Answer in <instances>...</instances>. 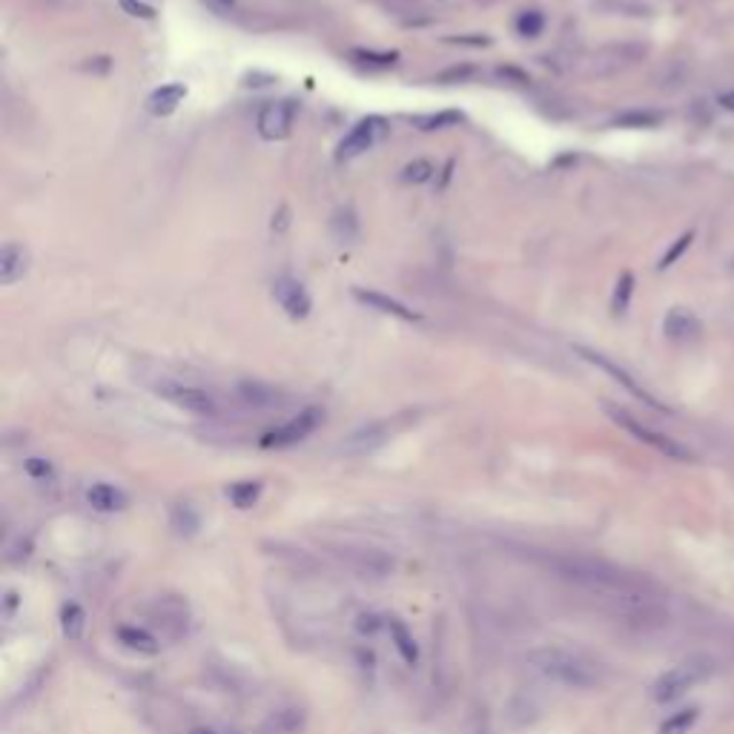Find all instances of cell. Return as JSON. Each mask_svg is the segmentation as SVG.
<instances>
[{
    "label": "cell",
    "instance_id": "cell-7",
    "mask_svg": "<svg viewBox=\"0 0 734 734\" xmlns=\"http://www.w3.org/2000/svg\"><path fill=\"white\" fill-rule=\"evenodd\" d=\"M574 350H577V353H580V356H582L585 362H591V364H594V367H599V371H603V373H608L611 379H614L617 385H622V387H626V390H629V394H631L634 399H640L643 405L654 408V410H663V413H668V408L663 405V402H660L657 396H652V394H648V390H645V387H643V385L637 382V379H634V376H631L629 371H622V367H620L617 362H611L608 356H603V353H597V350H591V347H582V345H577V347H574Z\"/></svg>",
    "mask_w": 734,
    "mask_h": 734
},
{
    "label": "cell",
    "instance_id": "cell-3",
    "mask_svg": "<svg viewBox=\"0 0 734 734\" xmlns=\"http://www.w3.org/2000/svg\"><path fill=\"white\" fill-rule=\"evenodd\" d=\"M603 410L622 427V431H629L634 439H640L643 445L654 448L657 454H663V457H668V459H677V462H694V459H697L691 448H686L683 442H677V439H671V436H666V433L654 431V427L643 425V422L637 419V416H631L626 408H617V405H611V402H605Z\"/></svg>",
    "mask_w": 734,
    "mask_h": 734
},
{
    "label": "cell",
    "instance_id": "cell-26",
    "mask_svg": "<svg viewBox=\"0 0 734 734\" xmlns=\"http://www.w3.org/2000/svg\"><path fill=\"white\" fill-rule=\"evenodd\" d=\"M691 241H694V230H686V232H683V236L663 253V259H660V270H668L671 264L680 262L683 255H686V250L691 247Z\"/></svg>",
    "mask_w": 734,
    "mask_h": 734
},
{
    "label": "cell",
    "instance_id": "cell-27",
    "mask_svg": "<svg viewBox=\"0 0 734 734\" xmlns=\"http://www.w3.org/2000/svg\"><path fill=\"white\" fill-rule=\"evenodd\" d=\"M436 173V167L431 161H425V158H416V161H410L405 169H402V181H408V184H425V181H431Z\"/></svg>",
    "mask_w": 734,
    "mask_h": 734
},
{
    "label": "cell",
    "instance_id": "cell-5",
    "mask_svg": "<svg viewBox=\"0 0 734 734\" xmlns=\"http://www.w3.org/2000/svg\"><path fill=\"white\" fill-rule=\"evenodd\" d=\"M319 425H322V410L319 408H304L301 413H296L285 425H278V427H273L270 433H264L262 448H267V450L293 448V445L304 442V439H308Z\"/></svg>",
    "mask_w": 734,
    "mask_h": 734
},
{
    "label": "cell",
    "instance_id": "cell-9",
    "mask_svg": "<svg viewBox=\"0 0 734 734\" xmlns=\"http://www.w3.org/2000/svg\"><path fill=\"white\" fill-rule=\"evenodd\" d=\"M299 115V104L293 98H285V101H273L262 109L259 115V132L267 141H285L290 138L293 124H296Z\"/></svg>",
    "mask_w": 734,
    "mask_h": 734
},
{
    "label": "cell",
    "instance_id": "cell-18",
    "mask_svg": "<svg viewBox=\"0 0 734 734\" xmlns=\"http://www.w3.org/2000/svg\"><path fill=\"white\" fill-rule=\"evenodd\" d=\"M115 634H118V643L136 654H158V648H161V643H158L150 631L138 629V626H121Z\"/></svg>",
    "mask_w": 734,
    "mask_h": 734
},
{
    "label": "cell",
    "instance_id": "cell-8",
    "mask_svg": "<svg viewBox=\"0 0 734 734\" xmlns=\"http://www.w3.org/2000/svg\"><path fill=\"white\" fill-rule=\"evenodd\" d=\"M387 136V121L379 118V115H371V118H362L356 127H353L345 138L339 144V152L336 158L339 161H353V158L364 155L367 150H373V146Z\"/></svg>",
    "mask_w": 734,
    "mask_h": 734
},
{
    "label": "cell",
    "instance_id": "cell-12",
    "mask_svg": "<svg viewBox=\"0 0 734 734\" xmlns=\"http://www.w3.org/2000/svg\"><path fill=\"white\" fill-rule=\"evenodd\" d=\"M663 333H666V339H671V341H694V339H700V333H703V324H700V319H697V316L691 313V310H686V308H671L668 313H666V319H663Z\"/></svg>",
    "mask_w": 734,
    "mask_h": 734
},
{
    "label": "cell",
    "instance_id": "cell-33",
    "mask_svg": "<svg viewBox=\"0 0 734 734\" xmlns=\"http://www.w3.org/2000/svg\"><path fill=\"white\" fill-rule=\"evenodd\" d=\"M720 106L729 109V113H734V90L726 92V95H720Z\"/></svg>",
    "mask_w": 734,
    "mask_h": 734
},
{
    "label": "cell",
    "instance_id": "cell-28",
    "mask_svg": "<svg viewBox=\"0 0 734 734\" xmlns=\"http://www.w3.org/2000/svg\"><path fill=\"white\" fill-rule=\"evenodd\" d=\"M545 29V18H543V12H522V15L517 18V32L525 35V38H536V35H543Z\"/></svg>",
    "mask_w": 734,
    "mask_h": 734
},
{
    "label": "cell",
    "instance_id": "cell-19",
    "mask_svg": "<svg viewBox=\"0 0 734 734\" xmlns=\"http://www.w3.org/2000/svg\"><path fill=\"white\" fill-rule=\"evenodd\" d=\"M387 631H390V640H394V645H396V652L402 654V660H405L408 666L419 663V645H416L413 634L408 631L405 622L396 620V617H390L387 620Z\"/></svg>",
    "mask_w": 734,
    "mask_h": 734
},
{
    "label": "cell",
    "instance_id": "cell-6",
    "mask_svg": "<svg viewBox=\"0 0 734 734\" xmlns=\"http://www.w3.org/2000/svg\"><path fill=\"white\" fill-rule=\"evenodd\" d=\"M155 394L164 396L167 402H173L176 408L190 410L195 416H215L218 413L215 399L207 394V390L195 387V385L176 382V379H161V382L155 385Z\"/></svg>",
    "mask_w": 734,
    "mask_h": 734
},
{
    "label": "cell",
    "instance_id": "cell-15",
    "mask_svg": "<svg viewBox=\"0 0 734 734\" xmlns=\"http://www.w3.org/2000/svg\"><path fill=\"white\" fill-rule=\"evenodd\" d=\"M308 714L299 706H285L262 723V734H301Z\"/></svg>",
    "mask_w": 734,
    "mask_h": 734
},
{
    "label": "cell",
    "instance_id": "cell-1",
    "mask_svg": "<svg viewBox=\"0 0 734 734\" xmlns=\"http://www.w3.org/2000/svg\"><path fill=\"white\" fill-rule=\"evenodd\" d=\"M545 562L559 580H566L574 589L591 594L599 603L614 608L617 614H626L634 620L657 614V597L652 591V585L629 571L611 566V562L591 559V557H571V554H554Z\"/></svg>",
    "mask_w": 734,
    "mask_h": 734
},
{
    "label": "cell",
    "instance_id": "cell-23",
    "mask_svg": "<svg viewBox=\"0 0 734 734\" xmlns=\"http://www.w3.org/2000/svg\"><path fill=\"white\" fill-rule=\"evenodd\" d=\"M227 496H230V503L236 505V508H253L255 503H259V496H262V482H253V480H247V482H236L227 491Z\"/></svg>",
    "mask_w": 734,
    "mask_h": 734
},
{
    "label": "cell",
    "instance_id": "cell-13",
    "mask_svg": "<svg viewBox=\"0 0 734 734\" xmlns=\"http://www.w3.org/2000/svg\"><path fill=\"white\" fill-rule=\"evenodd\" d=\"M29 270V250L18 241H6L0 250V285H15Z\"/></svg>",
    "mask_w": 734,
    "mask_h": 734
},
{
    "label": "cell",
    "instance_id": "cell-20",
    "mask_svg": "<svg viewBox=\"0 0 734 734\" xmlns=\"http://www.w3.org/2000/svg\"><path fill=\"white\" fill-rule=\"evenodd\" d=\"M238 396L253 408H273L278 402V390L264 382H255V379H244V382H238Z\"/></svg>",
    "mask_w": 734,
    "mask_h": 734
},
{
    "label": "cell",
    "instance_id": "cell-32",
    "mask_svg": "<svg viewBox=\"0 0 734 734\" xmlns=\"http://www.w3.org/2000/svg\"><path fill=\"white\" fill-rule=\"evenodd\" d=\"M27 471L32 476H38V480H46V476H52V465H49L46 459L32 457V459H27Z\"/></svg>",
    "mask_w": 734,
    "mask_h": 734
},
{
    "label": "cell",
    "instance_id": "cell-4",
    "mask_svg": "<svg viewBox=\"0 0 734 734\" xmlns=\"http://www.w3.org/2000/svg\"><path fill=\"white\" fill-rule=\"evenodd\" d=\"M708 675H712V663L703 657H697V660H686V663H680L675 668H668L663 671L657 680H654V686H652V700L654 703H671V700H677V697H683L689 689H694L697 683H703Z\"/></svg>",
    "mask_w": 734,
    "mask_h": 734
},
{
    "label": "cell",
    "instance_id": "cell-24",
    "mask_svg": "<svg viewBox=\"0 0 734 734\" xmlns=\"http://www.w3.org/2000/svg\"><path fill=\"white\" fill-rule=\"evenodd\" d=\"M617 127H626V129H652L657 124H663V115L660 113H645V109H634V113H626L614 121Z\"/></svg>",
    "mask_w": 734,
    "mask_h": 734
},
{
    "label": "cell",
    "instance_id": "cell-17",
    "mask_svg": "<svg viewBox=\"0 0 734 734\" xmlns=\"http://www.w3.org/2000/svg\"><path fill=\"white\" fill-rule=\"evenodd\" d=\"M87 503L101 511V513H115V511H124L127 508V494L121 491L115 485H106V482H95L90 491H87Z\"/></svg>",
    "mask_w": 734,
    "mask_h": 734
},
{
    "label": "cell",
    "instance_id": "cell-29",
    "mask_svg": "<svg viewBox=\"0 0 734 734\" xmlns=\"http://www.w3.org/2000/svg\"><path fill=\"white\" fill-rule=\"evenodd\" d=\"M462 115L459 113H439V115H431V118H419L422 129H442V127H454L459 124Z\"/></svg>",
    "mask_w": 734,
    "mask_h": 734
},
{
    "label": "cell",
    "instance_id": "cell-22",
    "mask_svg": "<svg viewBox=\"0 0 734 734\" xmlns=\"http://www.w3.org/2000/svg\"><path fill=\"white\" fill-rule=\"evenodd\" d=\"M700 720V712H697L694 706L689 708H680L671 717L663 720V726H660V734H689L694 729V723Z\"/></svg>",
    "mask_w": 734,
    "mask_h": 734
},
{
    "label": "cell",
    "instance_id": "cell-25",
    "mask_svg": "<svg viewBox=\"0 0 734 734\" xmlns=\"http://www.w3.org/2000/svg\"><path fill=\"white\" fill-rule=\"evenodd\" d=\"M631 296H634V273H622L620 281H617V290H614V299H611V310H614V316H622L629 310V304H631Z\"/></svg>",
    "mask_w": 734,
    "mask_h": 734
},
{
    "label": "cell",
    "instance_id": "cell-11",
    "mask_svg": "<svg viewBox=\"0 0 734 734\" xmlns=\"http://www.w3.org/2000/svg\"><path fill=\"white\" fill-rule=\"evenodd\" d=\"M341 559H347V566L356 568L362 577H373V580H382L396 568L394 557H387L385 550H376V548H345L341 550Z\"/></svg>",
    "mask_w": 734,
    "mask_h": 734
},
{
    "label": "cell",
    "instance_id": "cell-21",
    "mask_svg": "<svg viewBox=\"0 0 734 734\" xmlns=\"http://www.w3.org/2000/svg\"><path fill=\"white\" fill-rule=\"evenodd\" d=\"M83 629H87V611L78 603H66L60 608V631H64L66 640H81Z\"/></svg>",
    "mask_w": 734,
    "mask_h": 734
},
{
    "label": "cell",
    "instance_id": "cell-10",
    "mask_svg": "<svg viewBox=\"0 0 734 734\" xmlns=\"http://www.w3.org/2000/svg\"><path fill=\"white\" fill-rule=\"evenodd\" d=\"M273 296L278 301V308L285 310L290 319H308V316H310V308H313L310 293L304 290V285H301L299 278H290V276L276 278Z\"/></svg>",
    "mask_w": 734,
    "mask_h": 734
},
{
    "label": "cell",
    "instance_id": "cell-35",
    "mask_svg": "<svg viewBox=\"0 0 734 734\" xmlns=\"http://www.w3.org/2000/svg\"><path fill=\"white\" fill-rule=\"evenodd\" d=\"M218 4H222V6H232V4H236V0H218Z\"/></svg>",
    "mask_w": 734,
    "mask_h": 734
},
{
    "label": "cell",
    "instance_id": "cell-14",
    "mask_svg": "<svg viewBox=\"0 0 734 734\" xmlns=\"http://www.w3.org/2000/svg\"><path fill=\"white\" fill-rule=\"evenodd\" d=\"M353 296H356L362 304H367V308H373L379 313H387V316H396V319H402V322H416V319H419V313H413L402 301L390 299V296H385V293H379V290H362V287H356V290H353Z\"/></svg>",
    "mask_w": 734,
    "mask_h": 734
},
{
    "label": "cell",
    "instance_id": "cell-34",
    "mask_svg": "<svg viewBox=\"0 0 734 734\" xmlns=\"http://www.w3.org/2000/svg\"><path fill=\"white\" fill-rule=\"evenodd\" d=\"M190 734H236V731H222V729H192Z\"/></svg>",
    "mask_w": 734,
    "mask_h": 734
},
{
    "label": "cell",
    "instance_id": "cell-30",
    "mask_svg": "<svg viewBox=\"0 0 734 734\" xmlns=\"http://www.w3.org/2000/svg\"><path fill=\"white\" fill-rule=\"evenodd\" d=\"M121 9H124L127 15L141 18V20H152V18H155V9L146 6V4H141V0H121Z\"/></svg>",
    "mask_w": 734,
    "mask_h": 734
},
{
    "label": "cell",
    "instance_id": "cell-2",
    "mask_svg": "<svg viewBox=\"0 0 734 734\" xmlns=\"http://www.w3.org/2000/svg\"><path fill=\"white\" fill-rule=\"evenodd\" d=\"M528 663L534 671L550 683H559L566 689H594L597 686V671L591 663H585L580 654L568 652L559 645H543L528 652Z\"/></svg>",
    "mask_w": 734,
    "mask_h": 734
},
{
    "label": "cell",
    "instance_id": "cell-31",
    "mask_svg": "<svg viewBox=\"0 0 734 734\" xmlns=\"http://www.w3.org/2000/svg\"><path fill=\"white\" fill-rule=\"evenodd\" d=\"M382 626H387V622L379 617V614H359V620H356L359 634H373V631H379Z\"/></svg>",
    "mask_w": 734,
    "mask_h": 734
},
{
    "label": "cell",
    "instance_id": "cell-16",
    "mask_svg": "<svg viewBox=\"0 0 734 734\" xmlns=\"http://www.w3.org/2000/svg\"><path fill=\"white\" fill-rule=\"evenodd\" d=\"M184 98H187V87H184V83H164V87H158L150 95L146 109H150V113L158 115V118H167L184 104Z\"/></svg>",
    "mask_w": 734,
    "mask_h": 734
}]
</instances>
